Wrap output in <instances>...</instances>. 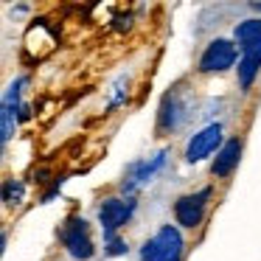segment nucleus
<instances>
[{
    "label": "nucleus",
    "instance_id": "1",
    "mask_svg": "<svg viewBox=\"0 0 261 261\" xmlns=\"http://www.w3.org/2000/svg\"><path fill=\"white\" fill-rule=\"evenodd\" d=\"M182 233L174 225H163L141 247V261H182Z\"/></svg>",
    "mask_w": 261,
    "mask_h": 261
},
{
    "label": "nucleus",
    "instance_id": "2",
    "mask_svg": "<svg viewBox=\"0 0 261 261\" xmlns=\"http://www.w3.org/2000/svg\"><path fill=\"white\" fill-rule=\"evenodd\" d=\"M59 242L65 244V250L70 253V258L76 261H90L96 255V244L90 236V225L85 216H68L65 225L59 227Z\"/></svg>",
    "mask_w": 261,
    "mask_h": 261
},
{
    "label": "nucleus",
    "instance_id": "3",
    "mask_svg": "<svg viewBox=\"0 0 261 261\" xmlns=\"http://www.w3.org/2000/svg\"><path fill=\"white\" fill-rule=\"evenodd\" d=\"M239 59V45L233 40L216 37L205 45L202 57H199V73H225L236 65Z\"/></svg>",
    "mask_w": 261,
    "mask_h": 261
},
{
    "label": "nucleus",
    "instance_id": "4",
    "mask_svg": "<svg viewBox=\"0 0 261 261\" xmlns=\"http://www.w3.org/2000/svg\"><path fill=\"white\" fill-rule=\"evenodd\" d=\"M222 135H225V129H222L219 121L202 126L199 132H194V135L188 138V143H186V152H182L186 163H199V160L211 158L214 152H219V149L225 146V143H222Z\"/></svg>",
    "mask_w": 261,
    "mask_h": 261
},
{
    "label": "nucleus",
    "instance_id": "5",
    "mask_svg": "<svg viewBox=\"0 0 261 261\" xmlns=\"http://www.w3.org/2000/svg\"><path fill=\"white\" fill-rule=\"evenodd\" d=\"M211 194H214L211 188H202V191H197V194H186V197L177 199V202H174V219H177V225L186 227V230H194V227L202 225Z\"/></svg>",
    "mask_w": 261,
    "mask_h": 261
},
{
    "label": "nucleus",
    "instance_id": "6",
    "mask_svg": "<svg viewBox=\"0 0 261 261\" xmlns=\"http://www.w3.org/2000/svg\"><path fill=\"white\" fill-rule=\"evenodd\" d=\"M169 149H160L158 154H152V158L146 160H138V163H132L129 169H126V177L124 182H121V191L124 194H135L141 186H146V182H152V177L158 174L160 169L166 166V160H169Z\"/></svg>",
    "mask_w": 261,
    "mask_h": 261
},
{
    "label": "nucleus",
    "instance_id": "7",
    "mask_svg": "<svg viewBox=\"0 0 261 261\" xmlns=\"http://www.w3.org/2000/svg\"><path fill=\"white\" fill-rule=\"evenodd\" d=\"M132 214H135V199L132 197H110L98 205V225L104 233H115L132 219Z\"/></svg>",
    "mask_w": 261,
    "mask_h": 261
},
{
    "label": "nucleus",
    "instance_id": "8",
    "mask_svg": "<svg viewBox=\"0 0 261 261\" xmlns=\"http://www.w3.org/2000/svg\"><path fill=\"white\" fill-rule=\"evenodd\" d=\"M239 160H242V138H227L225 146L216 152L214 163H211V174H214L216 180H225V177L233 174Z\"/></svg>",
    "mask_w": 261,
    "mask_h": 261
},
{
    "label": "nucleus",
    "instance_id": "9",
    "mask_svg": "<svg viewBox=\"0 0 261 261\" xmlns=\"http://www.w3.org/2000/svg\"><path fill=\"white\" fill-rule=\"evenodd\" d=\"M261 70V42H255V45L244 48L242 51V59H239V87L242 90H250V85L255 82V76H258Z\"/></svg>",
    "mask_w": 261,
    "mask_h": 261
},
{
    "label": "nucleus",
    "instance_id": "10",
    "mask_svg": "<svg viewBox=\"0 0 261 261\" xmlns=\"http://www.w3.org/2000/svg\"><path fill=\"white\" fill-rule=\"evenodd\" d=\"M182 104L180 98H177V93H166L163 96V104H160V115H158V129L160 132H174L177 126L182 124V118H186V113H182Z\"/></svg>",
    "mask_w": 261,
    "mask_h": 261
},
{
    "label": "nucleus",
    "instance_id": "11",
    "mask_svg": "<svg viewBox=\"0 0 261 261\" xmlns=\"http://www.w3.org/2000/svg\"><path fill=\"white\" fill-rule=\"evenodd\" d=\"M233 42H236L242 51L250 45H255V42H261V17H250V20L236 23V29H233Z\"/></svg>",
    "mask_w": 261,
    "mask_h": 261
},
{
    "label": "nucleus",
    "instance_id": "12",
    "mask_svg": "<svg viewBox=\"0 0 261 261\" xmlns=\"http://www.w3.org/2000/svg\"><path fill=\"white\" fill-rule=\"evenodd\" d=\"M25 199V182L23 180H6L3 182V205L6 208H17Z\"/></svg>",
    "mask_w": 261,
    "mask_h": 261
},
{
    "label": "nucleus",
    "instance_id": "13",
    "mask_svg": "<svg viewBox=\"0 0 261 261\" xmlns=\"http://www.w3.org/2000/svg\"><path fill=\"white\" fill-rule=\"evenodd\" d=\"M129 244L124 239H118L115 233H104V255H126Z\"/></svg>",
    "mask_w": 261,
    "mask_h": 261
},
{
    "label": "nucleus",
    "instance_id": "14",
    "mask_svg": "<svg viewBox=\"0 0 261 261\" xmlns=\"http://www.w3.org/2000/svg\"><path fill=\"white\" fill-rule=\"evenodd\" d=\"M126 85H129V82H126V76H121V79L115 82V87H113L115 93H113V96H110V107H118V104L124 101L126 96H129V90H124Z\"/></svg>",
    "mask_w": 261,
    "mask_h": 261
},
{
    "label": "nucleus",
    "instance_id": "15",
    "mask_svg": "<svg viewBox=\"0 0 261 261\" xmlns=\"http://www.w3.org/2000/svg\"><path fill=\"white\" fill-rule=\"evenodd\" d=\"M29 118H31V110L23 104V107H20V121H29Z\"/></svg>",
    "mask_w": 261,
    "mask_h": 261
},
{
    "label": "nucleus",
    "instance_id": "16",
    "mask_svg": "<svg viewBox=\"0 0 261 261\" xmlns=\"http://www.w3.org/2000/svg\"><path fill=\"white\" fill-rule=\"evenodd\" d=\"M253 9H258V12H261V3H253Z\"/></svg>",
    "mask_w": 261,
    "mask_h": 261
}]
</instances>
